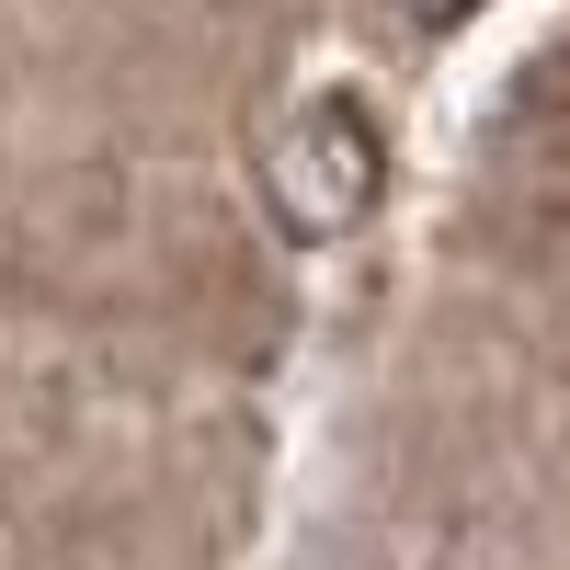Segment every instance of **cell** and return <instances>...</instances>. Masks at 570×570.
<instances>
[{"mask_svg": "<svg viewBox=\"0 0 570 570\" xmlns=\"http://www.w3.org/2000/svg\"><path fill=\"white\" fill-rule=\"evenodd\" d=\"M376 183H389V160H376V126L343 104V91H320V104L285 115L274 137V206L308 228V240H331V228H354L376 206Z\"/></svg>", "mask_w": 570, "mask_h": 570, "instance_id": "6da1fadb", "label": "cell"}, {"mask_svg": "<svg viewBox=\"0 0 570 570\" xmlns=\"http://www.w3.org/2000/svg\"><path fill=\"white\" fill-rule=\"evenodd\" d=\"M400 12H411V23H468L480 0H400Z\"/></svg>", "mask_w": 570, "mask_h": 570, "instance_id": "7a4b0ae2", "label": "cell"}]
</instances>
